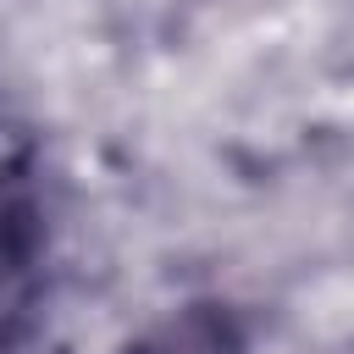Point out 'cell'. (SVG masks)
<instances>
[{
    "instance_id": "cell-1",
    "label": "cell",
    "mask_w": 354,
    "mask_h": 354,
    "mask_svg": "<svg viewBox=\"0 0 354 354\" xmlns=\"http://www.w3.org/2000/svg\"><path fill=\"white\" fill-rule=\"evenodd\" d=\"M127 354H243V337H238L232 315H221L216 304H194V310H177L160 326H149Z\"/></svg>"
}]
</instances>
